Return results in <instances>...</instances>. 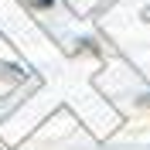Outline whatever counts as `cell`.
Masks as SVG:
<instances>
[{
  "label": "cell",
  "instance_id": "1",
  "mask_svg": "<svg viewBox=\"0 0 150 150\" xmlns=\"http://www.w3.org/2000/svg\"><path fill=\"white\" fill-rule=\"evenodd\" d=\"M140 106H147V109H150V96H143V99H140Z\"/></svg>",
  "mask_w": 150,
  "mask_h": 150
}]
</instances>
